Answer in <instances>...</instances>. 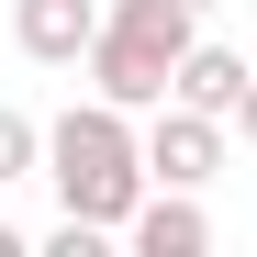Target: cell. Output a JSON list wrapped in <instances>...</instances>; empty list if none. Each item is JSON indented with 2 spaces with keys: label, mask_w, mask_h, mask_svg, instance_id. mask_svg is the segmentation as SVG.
<instances>
[{
  "label": "cell",
  "mask_w": 257,
  "mask_h": 257,
  "mask_svg": "<svg viewBox=\"0 0 257 257\" xmlns=\"http://www.w3.org/2000/svg\"><path fill=\"white\" fill-rule=\"evenodd\" d=\"M34 168L56 179V201L78 212V224H123L146 190V168H135V112H112V101H78L56 123H34Z\"/></svg>",
  "instance_id": "obj_1"
},
{
  "label": "cell",
  "mask_w": 257,
  "mask_h": 257,
  "mask_svg": "<svg viewBox=\"0 0 257 257\" xmlns=\"http://www.w3.org/2000/svg\"><path fill=\"white\" fill-rule=\"evenodd\" d=\"M190 34H201L190 0H101L90 45H78L90 101H112V112H157V101H168V67H179Z\"/></svg>",
  "instance_id": "obj_2"
},
{
  "label": "cell",
  "mask_w": 257,
  "mask_h": 257,
  "mask_svg": "<svg viewBox=\"0 0 257 257\" xmlns=\"http://www.w3.org/2000/svg\"><path fill=\"white\" fill-rule=\"evenodd\" d=\"M135 168H146V190H201L212 168H224V123H212V112H179V101H157V123L135 135Z\"/></svg>",
  "instance_id": "obj_3"
},
{
  "label": "cell",
  "mask_w": 257,
  "mask_h": 257,
  "mask_svg": "<svg viewBox=\"0 0 257 257\" xmlns=\"http://www.w3.org/2000/svg\"><path fill=\"white\" fill-rule=\"evenodd\" d=\"M168 101H179V112H212V123L235 135V123L257 112V67H246L235 45H201V34H190L179 67H168Z\"/></svg>",
  "instance_id": "obj_4"
},
{
  "label": "cell",
  "mask_w": 257,
  "mask_h": 257,
  "mask_svg": "<svg viewBox=\"0 0 257 257\" xmlns=\"http://www.w3.org/2000/svg\"><path fill=\"white\" fill-rule=\"evenodd\" d=\"M112 235L135 257H212V212H201V190H135V212Z\"/></svg>",
  "instance_id": "obj_5"
},
{
  "label": "cell",
  "mask_w": 257,
  "mask_h": 257,
  "mask_svg": "<svg viewBox=\"0 0 257 257\" xmlns=\"http://www.w3.org/2000/svg\"><path fill=\"white\" fill-rule=\"evenodd\" d=\"M101 0H12V45L34 67H78V45H90Z\"/></svg>",
  "instance_id": "obj_6"
},
{
  "label": "cell",
  "mask_w": 257,
  "mask_h": 257,
  "mask_svg": "<svg viewBox=\"0 0 257 257\" xmlns=\"http://www.w3.org/2000/svg\"><path fill=\"white\" fill-rule=\"evenodd\" d=\"M12 179H34V112L0 101V190H12Z\"/></svg>",
  "instance_id": "obj_7"
},
{
  "label": "cell",
  "mask_w": 257,
  "mask_h": 257,
  "mask_svg": "<svg viewBox=\"0 0 257 257\" xmlns=\"http://www.w3.org/2000/svg\"><path fill=\"white\" fill-rule=\"evenodd\" d=\"M190 12H212V0H190Z\"/></svg>",
  "instance_id": "obj_8"
}]
</instances>
